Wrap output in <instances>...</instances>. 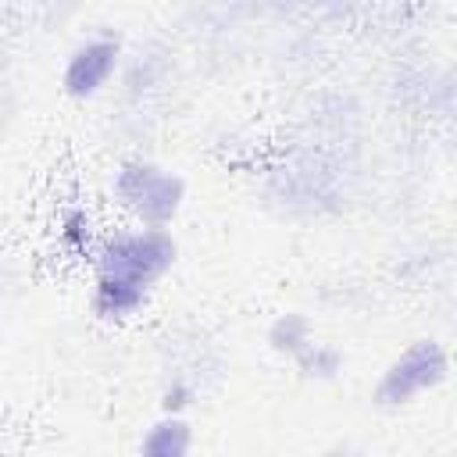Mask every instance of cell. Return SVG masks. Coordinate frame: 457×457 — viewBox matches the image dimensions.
I'll list each match as a JSON object with an SVG mask.
<instances>
[{
	"label": "cell",
	"instance_id": "4",
	"mask_svg": "<svg viewBox=\"0 0 457 457\" xmlns=\"http://www.w3.org/2000/svg\"><path fill=\"white\" fill-rule=\"evenodd\" d=\"M118 61H121L118 39H111V36H93V39L79 43V46L68 54L64 71H61V89H64L68 96H75V100H89V96H96V93L111 82Z\"/></svg>",
	"mask_w": 457,
	"mask_h": 457
},
{
	"label": "cell",
	"instance_id": "8",
	"mask_svg": "<svg viewBox=\"0 0 457 457\" xmlns=\"http://www.w3.org/2000/svg\"><path fill=\"white\" fill-rule=\"evenodd\" d=\"M296 364H300V371L303 375H311V378H332L336 371H339V353L332 350V346H325V343H311L300 357H293Z\"/></svg>",
	"mask_w": 457,
	"mask_h": 457
},
{
	"label": "cell",
	"instance_id": "1",
	"mask_svg": "<svg viewBox=\"0 0 457 457\" xmlns=\"http://www.w3.org/2000/svg\"><path fill=\"white\" fill-rule=\"evenodd\" d=\"M179 257V246L168 228H125L104 239L96 253V278L146 293L157 286Z\"/></svg>",
	"mask_w": 457,
	"mask_h": 457
},
{
	"label": "cell",
	"instance_id": "2",
	"mask_svg": "<svg viewBox=\"0 0 457 457\" xmlns=\"http://www.w3.org/2000/svg\"><path fill=\"white\" fill-rule=\"evenodd\" d=\"M114 196L143 221V228H164L182 211L186 179L154 161H125L114 175Z\"/></svg>",
	"mask_w": 457,
	"mask_h": 457
},
{
	"label": "cell",
	"instance_id": "7",
	"mask_svg": "<svg viewBox=\"0 0 457 457\" xmlns=\"http://www.w3.org/2000/svg\"><path fill=\"white\" fill-rule=\"evenodd\" d=\"M268 343H271V350H278V353H289V357H300L314 339H311V321L303 318V314H278L275 321H271V328H268Z\"/></svg>",
	"mask_w": 457,
	"mask_h": 457
},
{
	"label": "cell",
	"instance_id": "5",
	"mask_svg": "<svg viewBox=\"0 0 457 457\" xmlns=\"http://www.w3.org/2000/svg\"><path fill=\"white\" fill-rule=\"evenodd\" d=\"M193 450V425L182 414L157 418L139 443V457H189Z\"/></svg>",
	"mask_w": 457,
	"mask_h": 457
},
{
	"label": "cell",
	"instance_id": "6",
	"mask_svg": "<svg viewBox=\"0 0 457 457\" xmlns=\"http://www.w3.org/2000/svg\"><path fill=\"white\" fill-rule=\"evenodd\" d=\"M143 303H146V293H139V289H129V286L107 282V278H96V282H93L89 307H93V314H96V318H104V321L129 318V314H136Z\"/></svg>",
	"mask_w": 457,
	"mask_h": 457
},
{
	"label": "cell",
	"instance_id": "3",
	"mask_svg": "<svg viewBox=\"0 0 457 457\" xmlns=\"http://www.w3.org/2000/svg\"><path fill=\"white\" fill-rule=\"evenodd\" d=\"M450 375V353L439 339H414L375 382V407H403L411 403L418 393H428L436 389L439 382H446Z\"/></svg>",
	"mask_w": 457,
	"mask_h": 457
},
{
	"label": "cell",
	"instance_id": "9",
	"mask_svg": "<svg viewBox=\"0 0 457 457\" xmlns=\"http://www.w3.org/2000/svg\"><path fill=\"white\" fill-rule=\"evenodd\" d=\"M193 400H196V389H193L189 382L175 378V382L164 389V400H161V403H164V414H179V411H182V407H189Z\"/></svg>",
	"mask_w": 457,
	"mask_h": 457
}]
</instances>
